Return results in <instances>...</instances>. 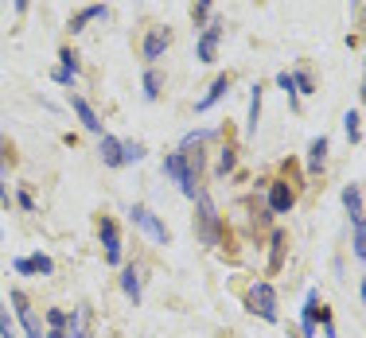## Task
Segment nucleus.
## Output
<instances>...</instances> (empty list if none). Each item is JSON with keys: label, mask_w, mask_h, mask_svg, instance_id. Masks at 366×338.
<instances>
[{"label": "nucleus", "mask_w": 366, "mask_h": 338, "mask_svg": "<svg viewBox=\"0 0 366 338\" xmlns=\"http://www.w3.org/2000/svg\"><path fill=\"white\" fill-rule=\"evenodd\" d=\"M199 171H203V152H172L168 160H164V175H172L179 183V190L187 198H195L199 195Z\"/></svg>", "instance_id": "nucleus-1"}, {"label": "nucleus", "mask_w": 366, "mask_h": 338, "mask_svg": "<svg viewBox=\"0 0 366 338\" xmlns=\"http://www.w3.org/2000/svg\"><path fill=\"white\" fill-rule=\"evenodd\" d=\"M195 206H199V237H203V245H226V233H222V225H219V210H214V203H211V195L207 190H199L195 195Z\"/></svg>", "instance_id": "nucleus-2"}, {"label": "nucleus", "mask_w": 366, "mask_h": 338, "mask_svg": "<svg viewBox=\"0 0 366 338\" xmlns=\"http://www.w3.org/2000/svg\"><path fill=\"white\" fill-rule=\"evenodd\" d=\"M246 311L249 315H261L265 323H277V292H273V284L269 280H257V284H249V292H246Z\"/></svg>", "instance_id": "nucleus-3"}, {"label": "nucleus", "mask_w": 366, "mask_h": 338, "mask_svg": "<svg viewBox=\"0 0 366 338\" xmlns=\"http://www.w3.org/2000/svg\"><path fill=\"white\" fill-rule=\"evenodd\" d=\"M129 218H133L137 225H141V230L148 233V237L156 241V245H168L172 241V233H168V225H164L160 218H156L152 210H148V206H133V210H129Z\"/></svg>", "instance_id": "nucleus-4"}, {"label": "nucleus", "mask_w": 366, "mask_h": 338, "mask_svg": "<svg viewBox=\"0 0 366 338\" xmlns=\"http://www.w3.org/2000/svg\"><path fill=\"white\" fill-rule=\"evenodd\" d=\"M172 47V28L168 24H156V28L144 31V43H141V55L148 63H156V58H164V51Z\"/></svg>", "instance_id": "nucleus-5"}, {"label": "nucleus", "mask_w": 366, "mask_h": 338, "mask_svg": "<svg viewBox=\"0 0 366 338\" xmlns=\"http://www.w3.org/2000/svg\"><path fill=\"white\" fill-rule=\"evenodd\" d=\"M12 307H16V315H20L24 334H28V338H47V334H43V327H39L36 307L28 303V296H24V292H12Z\"/></svg>", "instance_id": "nucleus-6"}, {"label": "nucleus", "mask_w": 366, "mask_h": 338, "mask_svg": "<svg viewBox=\"0 0 366 338\" xmlns=\"http://www.w3.org/2000/svg\"><path fill=\"white\" fill-rule=\"evenodd\" d=\"M219 39H222V20H211L203 28V36H199V43H195V58H199V63H214Z\"/></svg>", "instance_id": "nucleus-7"}, {"label": "nucleus", "mask_w": 366, "mask_h": 338, "mask_svg": "<svg viewBox=\"0 0 366 338\" xmlns=\"http://www.w3.org/2000/svg\"><path fill=\"white\" fill-rule=\"evenodd\" d=\"M343 206H347V214H351L355 233H362V230H366V203H362V190H359V183H351V187L343 190Z\"/></svg>", "instance_id": "nucleus-8"}, {"label": "nucleus", "mask_w": 366, "mask_h": 338, "mask_svg": "<svg viewBox=\"0 0 366 338\" xmlns=\"http://www.w3.org/2000/svg\"><path fill=\"white\" fill-rule=\"evenodd\" d=\"M98 233H102V245H106V261L121 265V233L113 218H98Z\"/></svg>", "instance_id": "nucleus-9"}, {"label": "nucleus", "mask_w": 366, "mask_h": 338, "mask_svg": "<svg viewBox=\"0 0 366 338\" xmlns=\"http://www.w3.org/2000/svg\"><path fill=\"white\" fill-rule=\"evenodd\" d=\"M296 203V190L289 183H269V214H289Z\"/></svg>", "instance_id": "nucleus-10"}, {"label": "nucleus", "mask_w": 366, "mask_h": 338, "mask_svg": "<svg viewBox=\"0 0 366 338\" xmlns=\"http://www.w3.org/2000/svg\"><path fill=\"white\" fill-rule=\"evenodd\" d=\"M230 86H234V74H219V78L211 82V90H207L203 98L195 101V113H207V109H214V106H219V98H222L226 90H230Z\"/></svg>", "instance_id": "nucleus-11"}, {"label": "nucleus", "mask_w": 366, "mask_h": 338, "mask_svg": "<svg viewBox=\"0 0 366 338\" xmlns=\"http://www.w3.org/2000/svg\"><path fill=\"white\" fill-rule=\"evenodd\" d=\"M12 268H16L20 276H31V272H39V276H51V272H55V261H51L47 253H36V257H20V261H16Z\"/></svg>", "instance_id": "nucleus-12"}, {"label": "nucleus", "mask_w": 366, "mask_h": 338, "mask_svg": "<svg viewBox=\"0 0 366 338\" xmlns=\"http://www.w3.org/2000/svg\"><path fill=\"white\" fill-rule=\"evenodd\" d=\"M316 319H320V292L312 288L308 299H304V315H300V331H304V338H316Z\"/></svg>", "instance_id": "nucleus-13"}, {"label": "nucleus", "mask_w": 366, "mask_h": 338, "mask_svg": "<svg viewBox=\"0 0 366 338\" xmlns=\"http://www.w3.org/2000/svg\"><path fill=\"white\" fill-rule=\"evenodd\" d=\"M285 249H289V233L277 230V233H273V241H269V276L281 272V265H285Z\"/></svg>", "instance_id": "nucleus-14"}, {"label": "nucleus", "mask_w": 366, "mask_h": 338, "mask_svg": "<svg viewBox=\"0 0 366 338\" xmlns=\"http://www.w3.org/2000/svg\"><path fill=\"white\" fill-rule=\"evenodd\" d=\"M71 109L78 113L82 128H90V133H102V121H98V113L90 109V101H86V98H78V93H71Z\"/></svg>", "instance_id": "nucleus-15"}, {"label": "nucleus", "mask_w": 366, "mask_h": 338, "mask_svg": "<svg viewBox=\"0 0 366 338\" xmlns=\"http://www.w3.org/2000/svg\"><path fill=\"white\" fill-rule=\"evenodd\" d=\"M106 4H90V8H82V12H74L71 16V31H86V24H94V20H106Z\"/></svg>", "instance_id": "nucleus-16"}, {"label": "nucleus", "mask_w": 366, "mask_h": 338, "mask_svg": "<svg viewBox=\"0 0 366 338\" xmlns=\"http://www.w3.org/2000/svg\"><path fill=\"white\" fill-rule=\"evenodd\" d=\"M324 163H327V136H316L312 148H308V171H312V175H320Z\"/></svg>", "instance_id": "nucleus-17"}, {"label": "nucleus", "mask_w": 366, "mask_h": 338, "mask_svg": "<svg viewBox=\"0 0 366 338\" xmlns=\"http://www.w3.org/2000/svg\"><path fill=\"white\" fill-rule=\"evenodd\" d=\"M66 338H90V307H78L71 315V327H63Z\"/></svg>", "instance_id": "nucleus-18"}, {"label": "nucleus", "mask_w": 366, "mask_h": 338, "mask_svg": "<svg viewBox=\"0 0 366 338\" xmlns=\"http://www.w3.org/2000/svg\"><path fill=\"white\" fill-rule=\"evenodd\" d=\"M98 152H102V163H106V168H121V140L117 136H102Z\"/></svg>", "instance_id": "nucleus-19"}, {"label": "nucleus", "mask_w": 366, "mask_h": 338, "mask_svg": "<svg viewBox=\"0 0 366 338\" xmlns=\"http://www.w3.org/2000/svg\"><path fill=\"white\" fill-rule=\"evenodd\" d=\"M121 288H125V296L133 299V303H141V268L129 265L125 272H121Z\"/></svg>", "instance_id": "nucleus-20"}, {"label": "nucleus", "mask_w": 366, "mask_h": 338, "mask_svg": "<svg viewBox=\"0 0 366 338\" xmlns=\"http://www.w3.org/2000/svg\"><path fill=\"white\" fill-rule=\"evenodd\" d=\"M160 90H164L160 71H152V66H148V71H144V98H148V101H156V98H160Z\"/></svg>", "instance_id": "nucleus-21"}, {"label": "nucleus", "mask_w": 366, "mask_h": 338, "mask_svg": "<svg viewBox=\"0 0 366 338\" xmlns=\"http://www.w3.org/2000/svg\"><path fill=\"white\" fill-rule=\"evenodd\" d=\"M261 86H254V93H249V125H246V133H257V121H261Z\"/></svg>", "instance_id": "nucleus-22"}, {"label": "nucleus", "mask_w": 366, "mask_h": 338, "mask_svg": "<svg viewBox=\"0 0 366 338\" xmlns=\"http://www.w3.org/2000/svg\"><path fill=\"white\" fill-rule=\"evenodd\" d=\"M141 160H144V144L121 140V163H141Z\"/></svg>", "instance_id": "nucleus-23"}, {"label": "nucleus", "mask_w": 366, "mask_h": 338, "mask_svg": "<svg viewBox=\"0 0 366 338\" xmlns=\"http://www.w3.org/2000/svg\"><path fill=\"white\" fill-rule=\"evenodd\" d=\"M359 121H362V117H359L355 109L343 117V128H347V140H351V144H359V140H362V125H359Z\"/></svg>", "instance_id": "nucleus-24"}, {"label": "nucleus", "mask_w": 366, "mask_h": 338, "mask_svg": "<svg viewBox=\"0 0 366 338\" xmlns=\"http://www.w3.org/2000/svg\"><path fill=\"white\" fill-rule=\"evenodd\" d=\"M292 86H296V93H312V90H316V82H312L308 71H296L292 74Z\"/></svg>", "instance_id": "nucleus-25"}, {"label": "nucleus", "mask_w": 366, "mask_h": 338, "mask_svg": "<svg viewBox=\"0 0 366 338\" xmlns=\"http://www.w3.org/2000/svg\"><path fill=\"white\" fill-rule=\"evenodd\" d=\"M211 8H214V0H195V8H191V20H195V24H207Z\"/></svg>", "instance_id": "nucleus-26"}, {"label": "nucleus", "mask_w": 366, "mask_h": 338, "mask_svg": "<svg viewBox=\"0 0 366 338\" xmlns=\"http://www.w3.org/2000/svg\"><path fill=\"white\" fill-rule=\"evenodd\" d=\"M59 58H63V63H59V66H63L66 74H78V55H74L71 47H63V51H59Z\"/></svg>", "instance_id": "nucleus-27"}, {"label": "nucleus", "mask_w": 366, "mask_h": 338, "mask_svg": "<svg viewBox=\"0 0 366 338\" xmlns=\"http://www.w3.org/2000/svg\"><path fill=\"white\" fill-rule=\"evenodd\" d=\"M0 338H16V323L8 315V307H0Z\"/></svg>", "instance_id": "nucleus-28"}, {"label": "nucleus", "mask_w": 366, "mask_h": 338, "mask_svg": "<svg viewBox=\"0 0 366 338\" xmlns=\"http://www.w3.org/2000/svg\"><path fill=\"white\" fill-rule=\"evenodd\" d=\"M66 319H71V315H66V311H63V307H55V311H47V323H51V331H63V327H66Z\"/></svg>", "instance_id": "nucleus-29"}, {"label": "nucleus", "mask_w": 366, "mask_h": 338, "mask_svg": "<svg viewBox=\"0 0 366 338\" xmlns=\"http://www.w3.org/2000/svg\"><path fill=\"white\" fill-rule=\"evenodd\" d=\"M234 163H238V152H234V148H226V152L219 155V175H226V171H234Z\"/></svg>", "instance_id": "nucleus-30"}, {"label": "nucleus", "mask_w": 366, "mask_h": 338, "mask_svg": "<svg viewBox=\"0 0 366 338\" xmlns=\"http://www.w3.org/2000/svg\"><path fill=\"white\" fill-rule=\"evenodd\" d=\"M4 136H0V203H8V187H4Z\"/></svg>", "instance_id": "nucleus-31"}, {"label": "nucleus", "mask_w": 366, "mask_h": 338, "mask_svg": "<svg viewBox=\"0 0 366 338\" xmlns=\"http://www.w3.org/2000/svg\"><path fill=\"white\" fill-rule=\"evenodd\" d=\"M16 203H20V206H24V210H36V198H31V195H28V190H20V195H16Z\"/></svg>", "instance_id": "nucleus-32"}, {"label": "nucleus", "mask_w": 366, "mask_h": 338, "mask_svg": "<svg viewBox=\"0 0 366 338\" xmlns=\"http://www.w3.org/2000/svg\"><path fill=\"white\" fill-rule=\"evenodd\" d=\"M51 78H55V82H59V86H71V82H74V74H66V71H63V66H59V71H55V74H51Z\"/></svg>", "instance_id": "nucleus-33"}, {"label": "nucleus", "mask_w": 366, "mask_h": 338, "mask_svg": "<svg viewBox=\"0 0 366 338\" xmlns=\"http://www.w3.org/2000/svg\"><path fill=\"white\" fill-rule=\"evenodd\" d=\"M16 4V12H28V0H12Z\"/></svg>", "instance_id": "nucleus-34"}, {"label": "nucleus", "mask_w": 366, "mask_h": 338, "mask_svg": "<svg viewBox=\"0 0 366 338\" xmlns=\"http://www.w3.org/2000/svg\"><path fill=\"white\" fill-rule=\"evenodd\" d=\"M359 299H362V307H366V280L359 284Z\"/></svg>", "instance_id": "nucleus-35"}, {"label": "nucleus", "mask_w": 366, "mask_h": 338, "mask_svg": "<svg viewBox=\"0 0 366 338\" xmlns=\"http://www.w3.org/2000/svg\"><path fill=\"white\" fill-rule=\"evenodd\" d=\"M47 338H66V331H51Z\"/></svg>", "instance_id": "nucleus-36"}, {"label": "nucleus", "mask_w": 366, "mask_h": 338, "mask_svg": "<svg viewBox=\"0 0 366 338\" xmlns=\"http://www.w3.org/2000/svg\"><path fill=\"white\" fill-rule=\"evenodd\" d=\"M362 203H366V190H362Z\"/></svg>", "instance_id": "nucleus-37"}]
</instances>
